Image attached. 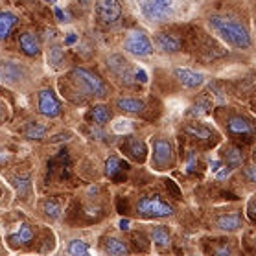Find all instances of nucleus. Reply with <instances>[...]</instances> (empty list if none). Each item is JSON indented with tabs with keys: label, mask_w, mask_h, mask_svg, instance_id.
Returning a JSON list of instances; mask_svg holds the SVG:
<instances>
[{
	"label": "nucleus",
	"mask_w": 256,
	"mask_h": 256,
	"mask_svg": "<svg viewBox=\"0 0 256 256\" xmlns=\"http://www.w3.org/2000/svg\"><path fill=\"white\" fill-rule=\"evenodd\" d=\"M32 72L30 66L18 59L4 58L0 59V80L10 87H22L30 82Z\"/></svg>",
	"instance_id": "nucleus-11"
},
{
	"label": "nucleus",
	"mask_w": 256,
	"mask_h": 256,
	"mask_svg": "<svg viewBox=\"0 0 256 256\" xmlns=\"http://www.w3.org/2000/svg\"><path fill=\"white\" fill-rule=\"evenodd\" d=\"M212 118L220 133L238 144H252L256 134L254 116L249 111L234 105H222L212 109Z\"/></svg>",
	"instance_id": "nucleus-2"
},
{
	"label": "nucleus",
	"mask_w": 256,
	"mask_h": 256,
	"mask_svg": "<svg viewBox=\"0 0 256 256\" xmlns=\"http://www.w3.org/2000/svg\"><path fill=\"white\" fill-rule=\"evenodd\" d=\"M87 118L94 126L105 128V126L112 120V107L109 104H105V102H98V104L90 105Z\"/></svg>",
	"instance_id": "nucleus-21"
},
{
	"label": "nucleus",
	"mask_w": 256,
	"mask_h": 256,
	"mask_svg": "<svg viewBox=\"0 0 256 256\" xmlns=\"http://www.w3.org/2000/svg\"><path fill=\"white\" fill-rule=\"evenodd\" d=\"M18 22L20 20H18L17 13L10 12V10H2L0 12V41H6Z\"/></svg>",
	"instance_id": "nucleus-25"
},
{
	"label": "nucleus",
	"mask_w": 256,
	"mask_h": 256,
	"mask_svg": "<svg viewBox=\"0 0 256 256\" xmlns=\"http://www.w3.org/2000/svg\"><path fill=\"white\" fill-rule=\"evenodd\" d=\"M96 22L104 28H114L124 17L122 0H96L94 2Z\"/></svg>",
	"instance_id": "nucleus-12"
},
{
	"label": "nucleus",
	"mask_w": 256,
	"mask_h": 256,
	"mask_svg": "<svg viewBox=\"0 0 256 256\" xmlns=\"http://www.w3.org/2000/svg\"><path fill=\"white\" fill-rule=\"evenodd\" d=\"M220 157H222L223 164L228 166L230 170L242 168L245 164V152H244V144L240 146L238 142H228V144H223V148L220 150Z\"/></svg>",
	"instance_id": "nucleus-19"
},
{
	"label": "nucleus",
	"mask_w": 256,
	"mask_h": 256,
	"mask_svg": "<svg viewBox=\"0 0 256 256\" xmlns=\"http://www.w3.org/2000/svg\"><path fill=\"white\" fill-rule=\"evenodd\" d=\"M131 244H129L128 238H124L116 232H109L105 234L104 238L100 240V252L104 254H111V256H122L129 254L131 252Z\"/></svg>",
	"instance_id": "nucleus-18"
},
{
	"label": "nucleus",
	"mask_w": 256,
	"mask_h": 256,
	"mask_svg": "<svg viewBox=\"0 0 256 256\" xmlns=\"http://www.w3.org/2000/svg\"><path fill=\"white\" fill-rule=\"evenodd\" d=\"M92 247L88 245V242L85 240H70L68 245H66V252L74 256H83V254H90L92 252Z\"/></svg>",
	"instance_id": "nucleus-28"
},
{
	"label": "nucleus",
	"mask_w": 256,
	"mask_h": 256,
	"mask_svg": "<svg viewBox=\"0 0 256 256\" xmlns=\"http://www.w3.org/2000/svg\"><path fill=\"white\" fill-rule=\"evenodd\" d=\"M133 212L136 218L146 222H157V220H168L175 216V206L164 198L160 192H142L134 199Z\"/></svg>",
	"instance_id": "nucleus-6"
},
{
	"label": "nucleus",
	"mask_w": 256,
	"mask_h": 256,
	"mask_svg": "<svg viewBox=\"0 0 256 256\" xmlns=\"http://www.w3.org/2000/svg\"><path fill=\"white\" fill-rule=\"evenodd\" d=\"M18 48L22 50L24 56L28 58H37L41 56V39L34 34V32H22L18 35Z\"/></svg>",
	"instance_id": "nucleus-22"
},
{
	"label": "nucleus",
	"mask_w": 256,
	"mask_h": 256,
	"mask_svg": "<svg viewBox=\"0 0 256 256\" xmlns=\"http://www.w3.org/2000/svg\"><path fill=\"white\" fill-rule=\"evenodd\" d=\"M148 148H150L148 160L153 172L164 174V172H172L177 166V148L168 133L160 131V133L152 134Z\"/></svg>",
	"instance_id": "nucleus-5"
},
{
	"label": "nucleus",
	"mask_w": 256,
	"mask_h": 256,
	"mask_svg": "<svg viewBox=\"0 0 256 256\" xmlns=\"http://www.w3.org/2000/svg\"><path fill=\"white\" fill-rule=\"evenodd\" d=\"M34 238H35L34 227H32L30 223H20L17 230L8 236L6 242L12 245V247H20V245H28L30 242H34Z\"/></svg>",
	"instance_id": "nucleus-24"
},
{
	"label": "nucleus",
	"mask_w": 256,
	"mask_h": 256,
	"mask_svg": "<svg viewBox=\"0 0 256 256\" xmlns=\"http://www.w3.org/2000/svg\"><path fill=\"white\" fill-rule=\"evenodd\" d=\"M204 250H206L208 254L230 256L238 252V245H236V240H232V238H216V240H210L208 247Z\"/></svg>",
	"instance_id": "nucleus-23"
},
{
	"label": "nucleus",
	"mask_w": 256,
	"mask_h": 256,
	"mask_svg": "<svg viewBox=\"0 0 256 256\" xmlns=\"http://www.w3.org/2000/svg\"><path fill=\"white\" fill-rule=\"evenodd\" d=\"M177 0H134L140 18L150 26H162L172 18Z\"/></svg>",
	"instance_id": "nucleus-8"
},
{
	"label": "nucleus",
	"mask_w": 256,
	"mask_h": 256,
	"mask_svg": "<svg viewBox=\"0 0 256 256\" xmlns=\"http://www.w3.org/2000/svg\"><path fill=\"white\" fill-rule=\"evenodd\" d=\"M212 228L220 230L223 234H234L244 228V210L230 208L220 210L212 218Z\"/></svg>",
	"instance_id": "nucleus-15"
},
{
	"label": "nucleus",
	"mask_w": 256,
	"mask_h": 256,
	"mask_svg": "<svg viewBox=\"0 0 256 256\" xmlns=\"http://www.w3.org/2000/svg\"><path fill=\"white\" fill-rule=\"evenodd\" d=\"M37 112L44 118H58L63 112V105L52 88H41L37 92Z\"/></svg>",
	"instance_id": "nucleus-17"
},
{
	"label": "nucleus",
	"mask_w": 256,
	"mask_h": 256,
	"mask_svg": "<svg viewBox=\"0 0 256 256\" xmlns=\"http://www.w3.org/2000/svg\"><path fill=\"white\" fill-rule=\"evenodd\" d=\"M13 186L17 188L18 194H28L30 188H32V184H30V177H26V175H17V177H13Z\"/></svg>",
	"instance_id": "nucleus-30"
},
{
	"label": "nucleus",
	"mask_w": 256,
	"mask_h": 256,
	"mask_svg": "<svg viewBox=\"0 0 256 256\" xmlns=\"http://www.w3.org/2000/svg\"><path fill=\"white\" fill-rule=\"evenodd\" d=\"M112 107L122 114L138 118H144L148 112L152 111V105L144 96H126V94L112 98Z\"/></svg>",
	"instance_id": "nucleus-14"
},
{
	"label": "nucleus",
	"mask_w": 256,
	"mask_h": 256,
	"mask_svg": "<svg viewBox=\"0 0 256 256\" xmlns=\"http://www.w3.org/2000/svg\"><path fill=\"white\" fill-rule=\"evenodd\" d=\"M118 150L124 157H128L129 160L133 162H146L148 160V153H150V148H148V142L144 138H140L136 134H126L122 136L120 144H118Z\"/></svg>",
	"instance_id": "nucleus-16"
},
{
	"label": "nucleus",
	"mask_w": 256,
	"mask_h": 256,
	"mask_svg": "<svg viewBox=\"0 0 256 256\" xmlns=\"http://www.w3.org/2000/svg\"><path fill=\"white\" fill-rule=\"evenodd\" d=\"M66 85L76 94L78 104H87V102H105L114 96V85L107 82L100 72L88 66H76L68 72Z\"/></svg>",
	"instance_id": "nucleus-3"
},
{
	"label": "nucleus",
	"mask_w": 256,
	"mask_h": 256,
	"mask_svg": "<svg viewBox=\"0 0 256 256\" xmlns=\"http://www.w3.org/2000/svg\"><path fill=\"white\" fill-rule=\"evenodd\" d=\"M245 216H247V220H249L250 225H252V223L256 222V214H254V196H249V199H247V204H245Z\"/></svg>",
	"instance_id": "nucleus-31"
},
{
	"label": "nucleus",
	"mask_w": 256,
	"mask_h": 256,
	"mask_svg": "<svg viewBox=\"0 0 256 256\" xmlns=\"http://www.w3.org/2000/svg\"><path fill=\"white\" fill-rule=\"evenodd\" d=\"M170 74H172V80L184 90H194L196 92V90H201L204 87V83H206V76L203 72L190 68V66H172Z\"/></svg>",
	"instance_id": "nucleus-13"
},
{
	"label": "nucleus",
	"mask_w": 256,
	"mask_h": 256,
	"mask_svg": "<svg viewBox=\"0 0 256 256\" xmlns=\"http://www.w3.org/2000/svg\"><path fill=\"white\" fill-rule=\"evenodd\" d=\"M122 50L126 56H131V58H136V59H148L155 54V46H153L152 37L142 28L129 30L128 34L124 35Z\"/></svg>",
	"instance_id": "nucleus-10"
},
{
	"label": "nucleus",
	"mask_w": 256,
	"mask_h": 256,
	"mask_svg": "<svg viewBox=\"0 0 256 256\" xmlns=\"http://www.w3.org/2000/svg\"><path fill=\"white\" fill-rule=\"evenodd\" d=\"M46 61L48 66H52L54 70H59L64 66V61H66V52H64L63 44H50L46 50Z\"/></svg>",
	"instance_id": "nucleus-26"
},
{
	"label": "nucleus",
	"mask_w": 256,
	"mask_h": 256,
	"mask_svg": "<svg viewBox=\"0 0 256 256\" xmlns=\"http://www.w3.org/2000/svg\"><path fill=\"white\" fill-rule=\"evenodd\" d=\"M8 118H10V109H8L6 102L0 100V126H4L8 122Z\"/></svg>",
	"instance_id": "nucleus-32"
},
{
	"label": "nucleus",
	"mask_w": 256,
	"mask_h": 256,
	"mask_svg": "<svg viewBox=\"0 0 256 256\" xmlns=\"http://www.w3.org/2000/svg\"><path fill=\"white\" fill-rule=\"evenodd\" d=\"M204 26L208 34L234 52H252V30L249 18L234 10H210L204 15Z\"/></svg>",
	"instance_id": "nucleus-1"
},
{
	"label": "nucleus",
	"mask_w": 256,
	"mask_h": 256,
	"mask_svg": "<svg viewBox=\"0 0 256 256\" xmlns=\"http://www.w3.org/2000/svg\"><path fill=\"white\" fill-rule=\"evenodd\" d=\"M24 136L28 140H41L46 136V128L39 122H30L24 129Z\"/></svg>",
	"instance_id": "nucleus-29"
},
{
	"label": "nucleus",
	"mask_w": 256,
	"mask_h": 256,
	"mask_svg": "<svg viewBox=\"0 0 256 256\" xmlns=\"http://www.w3.org/2000/svg\"><path fill=\"white\" fill-rule=\"evenodd\" d=\"M152 41H153V46H155V52L162 54V56H168V58L179 56V54H182L184 48H186V41H184L182 32L172 28V26L158 28L157 32L153 34Z\"/></svg>",
	"instance_id": "nucleus-9"
},
{
	"label": "nucleus",
	"mask_w": 256,
	"mask_h": 256,
	"mask_svg": "<svg viewBox=\"0 0 256 256\" xmlns=\"http://www.w3.org/2000/svg\"><path fill=\"white\" fill-rule=\"evenodd\" d=\"M148 238H150V244H152L158 252L170 250V247L174 244L172 228H170L168 225H152L150 230H148Z\"/></svg>",
	"instance_id": "nucleus-20"
},
{
	"label": "nucleus",
	"mask_w": 256,
	"mask_h": 256,
	"mask_svg": "<svg viewBox=\"0 0 256 256\" xmlns=\"http://www.w3.org/2000/svg\"><path fill=\"white\" fill-rule=\"evenodd\" d=\"M104 66L112 85H118V87L128 88V90H134V88H140V83H144L142 80H138L136 64L124 52H111L105 58Z\"/></svg>",
	"instance_id": "nucleus-4"
},
{
	"label": "nucleus",
	"mask_w": 256,
	"mask_h": 256,
	"mask_svg": "<svg viewBox=\"0 0 256 256\" xmlns=\"http://www.w3.org/2000/svg\"><path fill=\"white\" fill-rule=\"evenodd\" d=\"M41 210L50 222H58L59 218H61V212H63L61 204H59L56 199H46V201H42Z\"/></svg>",
	"instance_id": "nucleus-27"
},
{
	"label": "nucleus",
	"mask_w": 256,
	"mask_h": 256,
	"mask_svg": "<svg viewBox=\"0 0 256 256\" xmlns=\"http://www.w3.org/2000/svg\"><path fill=\"white\" fill-rule=\"evenodd\" d=\"M180 134L201 152H208L214 150L222 144L223 134L216 126H210L208 122H203L199 118L194 116L192 120H184L180 126Z\"/></svg>",
	"instance_id": "nucleus-7"
}]
</instances>
